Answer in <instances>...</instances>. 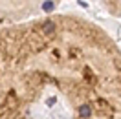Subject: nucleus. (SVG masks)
Here are the masks:
<instances>
[{
    "label": "nucleus",
    "mask_w": 121,
    "mask_h": 119,
    "mask_svg": "<svg viewBox=\"0 0 121 119\" xmlns=\"http://www.w3.org/2000/svg\"><path fill=\"white\" fill-rule=\"evenodd\" d=\"M79 115L83 119H88L92 115V106L88 103H84V104H79Z\"/></svg>",
    "instance_id": "obj_1"
}]
</instances>
